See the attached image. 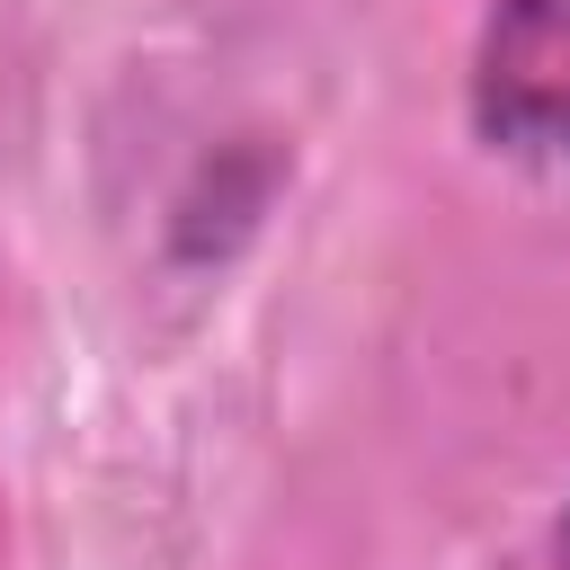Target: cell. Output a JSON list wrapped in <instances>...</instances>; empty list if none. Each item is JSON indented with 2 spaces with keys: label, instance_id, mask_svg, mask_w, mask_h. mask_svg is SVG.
Segmentation results:
<instances>
[{
  "label": "cell",
  "instance_id": "obj_1",
  "mask_svg": "<svg viewBox=\"0 0 570 570\" xmlns=\"http://www.w3.org/2000/svg\"><path fill=\"white\" fill-rule=\"evenodd\" d=\"M472 125L499 151H570V0H499L472 53Z\"/></svg>",
  "mask_w": 570,
  "mask_h": 570
},
{
  "label": "cell",
  "instance_id": "obj_2",
  "mask_svg": "<svg viewBox=\"0 0 570 570\" xmlns=\"http://www.w3.org/2000/svg\"><path fill=\"white\" fill-rule=\"evenodd\" d=\"M561 570H570V525H561Z\"/></svg>",
  "mask_w": 570,
  "mask_h": 570
}]
</instances>
